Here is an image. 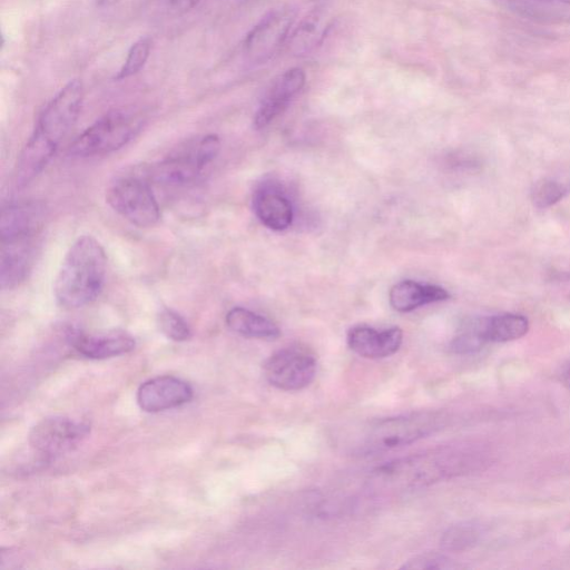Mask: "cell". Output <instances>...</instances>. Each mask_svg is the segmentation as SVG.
I'll return each mask as SVG.
<instances>
[{
    "instance_id": "1",
    "label": "cell",
    "mask_w": 570,
    "mask_h": 570,
    "mask_svg": "<svg viewBox=\"0 0 570 570\" xmlns=\"http://www.w3.org/2000/svg\"><path fill=\"white\" fill-rule=\"evenodd\" d=\"M82 101V82L73 79L45 106L18 156L14 168L17 187H24L47 167L75 126Z\"/></svg>"
},
{
    "instance_id": "2",
    "label": "cell",
    "mask_w": 570,
    "mask_h": 570,
    "mask_svg": "<svg viewBox=\"0 0 570 570\" xmlns=\"http://www.w3.org/2000/svg\"><path fill=\"white\" fill-rule=\"evenodd\" d=\"M489 462V453L483 449L470 445L446 448L385 464L376 470L373 481L380 487L411 488L479 470Z\"/></svg>"
},
{
    "instance_id": "3",
    "label": "cell",
    "mask_w": 570,
    "mask_h": 570,
    "mask_svg": "<svg viewBox=\"0 0 570 570\" xmlns=\"http://www.w3.org/2000/svg\"><path fill=\"white\" fill-rule=\"evenodd\" d=\"M106 274L102 245L91 235L79 236L67 250L55 278L56 301L67 308L92 303L104 289Z\"/></svg>"
},
{
    "instance_id": "4",
    "label": "cell",
    "mask_w": 570,
    "mask_h": 570,
    "mask_svg": "<svg viewBox=\"0 0 570 570\" xmlns=\"http://www.w3.org/2000/svg\"><path fill=\"white\" fill-rule=\"evenodd\" d=\"M444 421L439 412H416L382 419L364 429L357 452L373 453L411 444L438 431Z\"/></svg>"
},
{
    "instance_id": "5",
    "label": "cell",
    "mask_w": 570,
    "mask_h": 570,
    "mask_svg": "<svg viewBox=\"0 0 570 570\" xmlns=\"http://www.w3.org/2000/svg\"><path fill=\"white\" fill-rule=\"evenodd\" d=\"M142 126L144 119L136 112L109 111L73 139L69 154L80 158L111 154L128 145Z\"/></svg>"
},
{
    "instance_id": "6",
    "label": "cell",
    "mask_w": 570,
    "mask_h": 570,
    "mask_svg": "<svg viewBox=\"0 0 570 570\" xmlns=\"http://www.w3.org/2000/svg\"><path fill=\"white\" fill-rule=\"evenodd\" d=\"M219 137L208 134L178 148L158 163L149 166L147 177L158 184L181 186L195 181L217 158Z\"/></svg>"
},
{
    "instance_id": "7",
    "label": "cell",
    "mask_w": 570,
    "mask_h": 570,
    "mask_svg": "<svg viewBox=\"0 0 570 570\" xmlns=\"http://www.w3.org/2000/svg\"><path fill=\"white\" fill-rule=\"evenodd\" d=\"M106 202L119 216L139 228L153 227L160 219L157 198L142 177L117 179L107 189Z\"/></svg>"
},
{
    "instance_id": "8",
    "label": "cell",
    "mask_w": 570,
    "mask_h": 570,
    "mask_svg": "<svg viewBox=\"0 0 570 570\" xmlns=\"http://www.w3.org/2000/svg\"><path fill=\"white\" fill-rule=\"evenodd\" d=\"M296 10L283 6L266 13L246 35L242 52L250 66L268 62L288 37L295 21Z\"/></svg>"
},
{
    "instance_id": "9",
    "label": "cell",
    "mask_w": 570,
    "mask_h": 570,
    "mask_svg": "<svg viewBox=\"0 0 570 570\" xmlns=\"http://www.w3.org/2000/svg\"><path fill=\"white\" fill-rule=\"evenodd\" d=\"M267 382L283 391H298L314 380L317 371L315 355L302 346H287L273 353L264 363Z\"/></svg>"
},
{
    "instance_id": "10",
    "label": "cell",
    "mask_w": 570,
    "mask_h": 570,
    "mask_svg": "<svg viewBox=\"0 0 570 570\" xmlns=\"http://www.w3.org/2000/svg\"><path fill=\"white\" fill-rule=\"evenodd\" d=\"M88 423L67 416H49L39 421L29 433L30 446L53 458L76 449L89 434Z\"/></svg>"
},
{
    "instance_id": "11",
    "label": "cell",
    "mask_w": 570,
    "mask_h": 570,
    "mask_svg": "<svg viewBox=\"0 0 570 570\" xmlns=\"http://www.w3.org/2000/svg\"><path fill=\"white\" fill-rule=\"evenodd\" d=\"M193 395V387L186 381L161 375L145 381L138 387L137 403L145 412L156 413L186 404Z\"/></svg>"
},
{
    "instance_id": "12",
    "label": "cell",
    "mask_w": 570,
    "mask_h": 570,
    "mask_svg": "<svg viewBox=\"0 0 570 570\" xmlns=\"http://www.w3.org/2000/svg\"><path fill=\"white\" fill-rule=\"evenodd\" d=\"M305 81L306 75L298 67L291 68L277 76L255 112L254 127L262 129L268 126L301 92Z\"/></svg>"
},
{
    "instance_id": "13",
    "label": "cell",
    "mask_w": 570,
    "mask_h": 570,
    "mask_svg": "<svg viewBox=\"0 0 570 570\" xmlns=\"http://www.w3.org/2000/svg\"><path fill=\"white\" fill-rule=\"evenodd\" d=\"M252 204L256 217L267 228L284 230L292 225V203L275 183L259 184L253 194Z\"/></svg>"
},
{
    "instance_id": "14",
    "label": "cell",
    "mask_w": 570,
    "mask_h": 570,
    "mask_svg": "<svg viewBox=\"0 0 570 570\" xmlns=\"http://www.w3.org/2000/svg\"><path fill=\"white\" fill-rule=\"evenodd\" d=\"M36 257V237L1 242L0 283L12 289L26 281Z\"/></svg>"
},
{
    "instance_id": "15",
    "label": "cell",
    "mask_w": 570,
    "mask_h": 570,
    "mask_svg": "<svg viewBox=\"0 0 570 570\" xmlns=\"http://www.w3.org/2000/svg\"><path fill=\"white\" fill-rule=\"evenodd\" d=\"M73 348L85 357L104 360L126 354L135 348L136 341L125 331L101 333L73 332L69 334Z\"/></svg>"
},
{
    "instance_id": "16",
    "label": "cell",
    "mask_w": 570,
    "mask_h": 570,
    "mask_svg": "<svg viewBox=\"0 0 570 570\" xmlns=\"http://www.w3.org/2000/svg\"><path fill=\"white\" fill-rule=\"evenodd\" d=\"M403 341L400 327L382 331L366 325L352 327L347 333V344L357 355L366 358H383L396 353Z\"/></svg>"
},
{
    "instance_id": "17",
    "label": "cell",
    "mask_w": 570,
    "mask_h": 570,
    "mask_svg": "<svg viewBox=\"0 0 570 570\" xmlns=\"http://www.w3.org/2000/svg\"><path fill=\"white\" fill-rule=\"evenodd\" d=\"M45 216V206L39 202L8 205L1 213V242L37 237L43 225Z\"/></svg>"
},
{
    "instance_id": "18",
    "label": "cell",
    "mask_w": 570,
    "mask_h": 570,
    "mask_svg": "<svg viewBox=\"0 0 570 570\" xmlns=\"http://www.w3.org/2000/svg\"><path fill=\"white\" fill-rule=\"evenodd\" d=\"M333 24L324 7L309 11L289 37L288 49L295 57H305L321 46Z\"/></svg>"
},
{
    "instance_id": "19",
    "label": "cell",
    "mask_w": 570,
    "mask_h": 570,
    "mask_svg": "<svg viewBox=\"0 0 570 570\" xmlns=\"http://www.w3.org/2000/svg\"><path fill=\"white\" fill-rule=\"evenodd\" d=\"M515 16L541 23H570V0H492Z\"/></svg>"
},
{
    "instance_id": "20",
    "label": "cell",
    "mask_w": 570,
    "mask_h": 570,
    "mask_svg": "<svg viewBox=\"0 0 570 570\" xmlns=\"http://www.w3.org/2000/svg\"><path fill=\"white\" fill-rule=\"evenodd\" d=\"M449 292L438 285L420 284L412 279L394 284L389 292L391 306L397 312H411L422 305L445 301Z\"/></svg>"
},
{
    "instance_id": "21",
    "label": "cell",
    "mask_w": 570,
    "mask_h": 570,
    "mask_svg": "<svg viewBox=\"0 0 570 570\" xmlns=\"http://www.w3.org/2000/svg\"><path fill=\"white\" fill-rule=\"evenodd\" d=\"M225 322L229 330L249 338L274 340L281 335L278 326L269 318L240 306L230 308Z\"/></svg>"
},
{
    "instance_id": "22",
    "label": "cell",
    "mask_w": 570,
    "mask_h": 570,
    "mask_svg": "<svg viewBox=\"0 0 570 570\" xmlns=\"http://www.w3.org/2000/svg\"><path fill=\"white\" fill-rule=\"evenodd\" d=\"M478 323L485 343L514 341L525 335L529 330L528 318L515 313L494 315Z\"/></svg>"
},
{
    "instance_id": "23",
    "label": "cell",
    "mask_w": 570,
    "mask_h": 570,
    "mask_svg": "<svg viewBox=\"0 0 570 570\" xmlns=\"http://www.w3.org/2000/svg\"><path fill=\"white\" fill-rule=\"evenodd\" d=\"M157 325L167 338L175 342H184L191 336V328L187 321L169 307H164L158 312Z\"/></svg>"
},
{
    "instance_id": "24",
    "label": "cell",
    "mask_w": 570,
    "mask_h": 570,
    "mask_svg": "<svg viewBox=\"0 0 570 570\" xmlns=\"http://www.w3.org/2000/svg\"><path fill=\"white\" fill-rule=\"evenodd\" d=\"M151 50V39L141 37L128 50L124 65L115 76L116 80H124L138 73L146 65Z\"/></svg>"
},
{
    "instance_id": "25",
    "label": "cell",
    "mask_w": 570,
    "mask_h": 570,
    "mask_svg": "<svg viewBox=\"0 0 570 570\" xmlns=\"http://www.w3.org/2000/svg\"><path fill=\"white\" fill-rule=\"evenodd\" d=\"M480 533V529L475 524H458L443 534L441 544L449 551H463L478 542Z\"/></svg>"
},
{
    "instance_id": "26",
    "label": "cell",
    "mask_w": 570,
    "mask_h": 570,
    "mask_svg": "<svg viewBox=\"0 0 570 570\" xmlns=\"http://www.w3.org/2000/svg\"><path fill=\"white\" fill-rule=\"evenodd\" d=\"M566 193L567 189L560 183L552 179H541L534 184L531 197L537 207L546 208L562 199Z\"/></svg>"
},
{
    "instance_id": "27",
    "label": "cell",
    "mask_w": 570,
    "mask_h": 570,
    "mask_svg": "<svg viewBox=\"0 0 570 570\" xmlns=\"http://www.w3.org/2000/svg\"><path fill=\"white\" fill-rule=\"evenodd\" d=\"M200 0H155V9L161 14L179 17L199 3Z\"/></svg>"
},
{
    "instance_id": "28",
    "label": "cell",
    "mask_w": 570,
    "mask_h": 570,
    "mask_svg": "<svg viewBox=\"0 0 570 570\" xmlns=\"http://www.w3.org/2000/svg\"><path fill=\"white\" fill-rule=\"evenodd\" d=\"M405 569H446L452 568L449 560L438 554H420L404 563Z\"/></svg>"
},
{
    "instance_id": "29",
    "label": "cell",
    "mask_w": 570,
    "mask_h": 570,
    "mask_svg": "<svg viewBox=\"0 0 570 570\" xmlns=\"http://www.w3.org/2000/svg\"><path fill=\"white\" fill-rule=\"evenodd\" d=\"M117 0H96V3L100 7H108L115 3Z\"/></svg>"
},
{
    "instance_id": "30",
    "label": "cell",
    "mask_w": 570,
    "mask_h": 570,
    "mask_svg": "<svg viewBox=\"0 0 570 570\" xmlns=\"http://www.w3.org/2000/svg\"><path fill=\"white\" fill-rule=\"evenodd\" d=\"M312 1H317V0H312Z\"/></svg>"
}]
</instances>
